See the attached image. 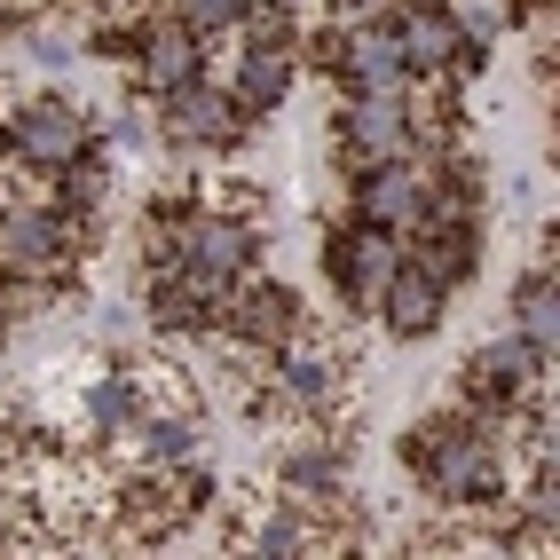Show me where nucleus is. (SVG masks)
<instances>
[{
    "label": "nucleus",
    "mask_w": 560,
    "mask_h": 560,
    "mask_svg": "<svg viewBox=\"0 0 560 560\" xmlns=\"http://www.w3.org/2000/svg\"><path fill=\"white\" fill-rule=\"evenodd\" d=\"M95 245H103V213H80V206H63V198L0 213V277L71 284V269H80Z\"/></svg>",
    "instance_id": "1"
},
{
    "label": "nucleus",
    "mask_w": 560,
    "mask_h": 560,
    "mask_svg": "<svg viewBox=\"0 0 560 560\" xmlns=\"http://www.w3.org/2000/svg\"><path fill=\"white\" fill-rule=\"evenodd\" d=\"M348 213L371 221V230L410 237L419 213H427V159H380V166L348 174Z\"/></svg>",
    "instance_id": "8"
},
{
    "label": "nucleus",
    "mask_w": 560,
    "mask_h": 560,
    "mask_svg": "<svg viewBox=\"0 0 560 560\" xmlns=\"http://www.w3.org/2000/svg\"><path fill=\"white\" fill-rule=\"evenodd\" d=\"M395 260H402V237L371 230V221H355V213L324 237V277H331V292H340V316H371V301H380Z\"/></svg>",
    "instance_id": "4"
},
{
    "label": "nucleus",
    "mask_w": 560,
    "mask_h": 560,
    "mask_svg": "<svg viewBox=\"0 0 560 560\" xmlns=\"http://www.w3.org/2000/svg\"><path fill=\"white\" fill-rule=\"evenodd\" d=\"M253 135V119L237 110V95L221 88V80H190V88H174L159 95V142H174V151H237V142Z\"/></svg>",
    "instance_id": "3"
},
{
    "label": "nucleus",
    "mask_w": 560,
    "mask_h": 560,
    "mask_svg": "<svg viewBox=\"0 0 560 560\" xmlns=\"http://www.w3.org/2000/svg\"><path fill=\"white\" fill-rule=\"evenodd\" d=\"M95 142V119L71 95H32V103H16L9 110V159L16 166H32V174H56V166H71Z\"/></svg>",
    "instance_id": "5"
},
{
    "label": "nucleus",
    "mask_w": 560,
    "mask_h": 560,
    "mask_svg": "<svg viewBox=\"0 0 560 560\" xmlns=\"http://www.w3.org/2000/svg\"><path fill=\"white\" fill-rule=\"evenodd\" d=\"M63 0H0V40H24L32 24H48Z\"/></svg>",
    "instance_id": "18"
},
{
    "label": "nucleus",
    "mask_w": 560,
    "mask_h": 560,
    "mask_svg": "<svg viewBox=\"0 0 560 560\" xmlns=\"http://www.w3.org/2000/svg\"><path fill=\"white\" fill-rule=\"evenodd\" d=\"M545 380H552V355L529 348L521 331H505V340H481L458 363V402L466 410H529L537 395H552Z\"/></svg>",
    "instance_id": "2"
},
{
    "label": "nucleus",
    "mask_w": 560,
    "mask_h": 560,
    "mask_svg": "<svg viewBox=\"0 0 560 560\" xmlns=\"http://www.w3.org/2000/svg\"><path fill=\"white\" fill-rule=\"evenodd\" d=\"M387 0H324V24H380Z\"/></svg>",
    "instance_id": "19"
},
{
    "label": "nucleus",
    "mask_w": 560,
    "mask_h": 560,
    "mask_svg": "<svg viewBox=\"0 0 560 560\" xmlns=\"http://www.w3.org/2000/svg\"><path fill=\"white\" fill-rule=\"evenodd\" d=\"M56 190L48 198H63V206H80V213H103V190H110V159H103V142H88L71 166H56L48 174Z\"/></svg>",
    "instance_id": "15"
},
{
    "label": "nucleus",
    "mask_w": 560,
    "mask_h": 560,
    "mask_svg": "<svg viewBox=\"0 0 560 560\" xmlns=\"http://www.w3.org/2000/svg\"><path fill=\"white\" fill-rule=\"evenodd\" d=\"M552 324H560V301H552V269H529L513 284V331L529 348H545L552 355Z\"/></svg>",
    "instance_id": "14"
},
{
    "label": "nucleus",
    "mask_w": 560,
    "mask_h": 560,
    "mask_svg": "<svg viewBox=\"0 0 560 560\" xmlns=\"http://www.w3.org/2000/svg\"><path fill=\"white\" fill-rule=\"evenodd\" d=\"M331 159L340 174H363L380 159H410V110H402V88L395 95H348L331 110Z\"/></svg>",
    "instance_id": "6"
},
{
    "label": "nucleus",
    "mask_w": 560,
    "mask_h": 560,
    "mask_svg": "<svg viewBox=\"0 0 560 560\" xmlns=\"http://www.w3.org/2000/svg\"><path fill=\"white\" fill-rule=\"evenodd\" d=\"M245 9H253V0H174V16L190 24V32H198L206 48H213V40H237Z\"/></svg>",
    "instance_id": "16"
},
{
    "label": "nucleus",
    "mask_w": 560,
    "mask_h": 560,
    "mask_svg": "<svg viewBox=\"0 0 560 560\" xmlns=\"http://www.w3.org/2000/svg\"><path fill=\"white\" fill-rule=\"evenodd\" d=\"M301 324H308L301 292H292V284H277V277H260V269H253V277L230 292V308L213 316V331H221V340H237V348H253V355H277V348H284Z\"/></svg>",
    "instance_id": "7"
},
{
    "label": "nucleus",
    "mask_w": 560,
    "mask_h": 560,
    "mask_svg": "<svg viewBox=\"0 0 560 560\" xmlns=\"http://www.w3.org/2000/svg\"><path fill=\"white\" fill-rule=\"evenodd\" d=\"M135 442H142V466H190L206 434H198V410H151Z\"/></svg>",
    "instance_id": "13"
},
{
    "label": "nucleus",
    "mask_w": 560,
    "mask_h": 560,
    "mask_svg": "<svg viewBox=\"0 0 560 560\" xmlns=\"http://www.w3.org/2000/svg\"><path fill=\"white\" fill-rule=\"evenodd\" d=\"M142 419H151V395H142L135 371H103V380H88V442H127Z\"/></svg>",
    "instance_id": "11"
},
{
    "label": "nucleus",
    "mask_w": 560,
    "mask_h": 560,
    "mask_svg": "<svg viewBox=\"0 0 560 560\" xmlns=\"http://www.w3.org/2000/svg\"><path fill=\"white\" fill-rule=\"evenodd\" d=\"M402 9H451V0H402Z\"/></svg>",
    "instance_id": "20"
},
{
    "label": "nucleus",
    "mask_w": 560,
    "mask_h": 560,
    "mask_svg": "<svg viewBox=\"0 0 560 560\" xmlns=\"http://www.w3.org/2000/svg\"><path fill=\"white\" fill-rule=\"evenodd\" d=\"M395 24V48H402V80H442L458 56V24L451 9H387Z\"/></svg>",
    "instance_id": "10"
},
{
    "label": "nucleus",
    "mask_w": 560,
    "mask_h": 560,
    "mask_svg": "<svg viewBox=\"0 0 560 560\" xmlns=\"http://www.w3.org/2000/svg\"><path fill=\"white\" fill-rule=\"evenodd\" d=\"M442 308H451V284H442V277H427L410 253L387 269L380 301H371V316H380V324L395 331V340H427V331H442Z\"/></svg>",
    "instance_id": "9"
},
{
    "label": "nucleus",
    "mask_w": 560,
    "mask_h": 560,
    "mask_svg": "<svg viewBox=\"0 0 560 560\" xmlns=\"http://www.w3.org/2000/svg\"><path fill=\"white\" fill-rule=\"evenodd\" d=\"M292 80H301V56H237L230 95H237L245 119H269V110L292 95Z\"/></svg>",
    "instance_id": "12"
},
{
    "label": "nucleus",
    "mask_w": 560,
    "mask_h": 560,
    "mask_svg": "<svg viewBox=\"0 0 560 560\" xmlns=\"http://www.w3.org/2000/svg\"><path fill=\"white\" fill-rule=\"evenodd\" d=\"M451 24L466 48H498L505 40V0H451Z\"/></svg>",
    "instance_id": "17"
}]
</instances>
